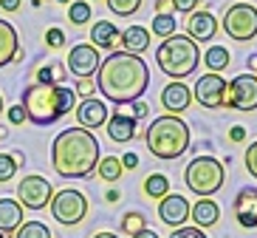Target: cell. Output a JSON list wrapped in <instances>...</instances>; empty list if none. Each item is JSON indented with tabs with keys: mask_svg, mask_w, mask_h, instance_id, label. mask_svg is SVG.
Listing matches in <instances>:
<instances>
[{
	"mask_svg": "<svg viewBox=\"0 0 257 238\" xmlns=\"http://www.w3.org/2000/svg\"><path fill=\"white\" fill-rule=\"evenodd\" d=\"M6 116H9V122H12V125H23V122H29V116H26L23 105H12V108L6 111Z\"/></svg>",
	"mask_w": 257,
	"mask_h": 238,
	"instance_id": "38",
	"label": "cell"
},
{
	"mask_svg": "<svg viewBox=\"0 0 257 238\" xmlns=\"http://www.w3.org/2000/svg\"><path fill=\"white\" fill-rule=\"evenodd\" d=\"M99 62H102L99 48H93L91 43H76V46L68 51L65 68H68L76 80H91L93 74L99 71Z\"/></svg>",
	"mask_w": 257,
	"mask_h": 238,
	"instance_id": "11",
	"label": "cell"
},
{
	"mask_svg": "<svg viewBox=\"0 0 257 238\" xmlns=\"http://www.w3.org/2000/svg\"><path fill=\"white\" fill-rule=\"evenodd\" d=\"M102 159L99 139L85 128H68L51 142V168L62 179H88Z\"/></svg>",
	"mask_w": 257,
	"mask_h": 238,
	"instance_id": "2",
	"label": "cell"
},
{
	"mask_svg": "<svg viewBox=\"0 0 257 238\" xmlns=\"http://www.w3.org/2000/svg\"><path fill=\"white\" fill-rule=\"evenodd\" d=\"M156 62H159L161 74L184 83V77L195 74L198 62H201V51H198V43H192L187 34H175V37L164 40L159 46Z\"/></svg>",
	"mask_w": 257,
	"mask_h": 238,
	"instance_id": "5",
	"label": "cell"
},
{
	"mask_svg": "<svg viewBox=\"0 0 257 238\" xmlns=\"http://www.w3.org/2000/svg\"><path fill=\"white\" fill-rule=\"evenodd\" d=\"M150 85V68L136 54L110 51L99 62L96 71V91L102 100H110L113 105H133L144 97Z\"/></svg>",
	"mask_w": 257,
	"mask_h": 238,
	"instance_id": "1",
	"label": "cell"
},
{
	"mask_svg": "<svg viewBox=\"0 0 257 238\" xmlns=\"http://www.w3.org/2000/svg\"><path fill=\"white\" fill-rule=\"evenodd\" d=\"M243 162H246V170H249L251 176L257 179V139L251 142L249 147H246V156H243Z\"/></svg>",
	"mask_w": 257,
	"mask_h": 238,
	"instance_id": "35",
	"label": "cell"
},
{
	"mask_svg": "<svg viewBox=\"0 0 257 238\" xmlns=\"http://www.w3.org/2000/svg\"><path fill=\"white\" fill-rule=\"evenodd\" d=\"M15 238H51V230L43 221H23L17 227Z\"/></svg>",
	"mask_w": 257,
	"mask_h": 238,
	"instance_id": "30",
	"label": "cell"
},
{
	"mask_svg": "<svg viewBox=\"0 0 257 238\" xmlns=\"http://www.w3.org/2000/svg\"><path fill=\"white\" fill-rule=\"evenodd\" d=\"M76 97L74 88L68 85H37L31 83L23 91V111L29 116V122L34 125H54L65 114L76 111Z\"/></svg>",
	"mask_w": 257,
	"mask_h": 238,
	"instance_id": "3",
	"label": "cell"
},
{
	"mask_svg": "<svg viewBox=\"0 0 257 238\" xmlns=\"http://www.w3.org/2000/svg\"><path fill=\"white\" fill-rule=\"evenodd\" d=\"M17 159L12 153H0V185H6V182H12L17 173Z\"/></svg>",
	"mask_w": 257,
	"mask_h": 238,
	"instance_id": "33",
	"label": "cell"
},
{
	"mask_svg": "<svg viewBox=\"0 0 257 238\" xmlns=\"http://www.w3.org/2000/svg\"><path fill=\"white\" fill-rule=\"evenodd\" d=\"M226 108L234 111H254L257 108V74H237L226 83Z\"/></svg>",
	"mask_w": 257,
	"mask_h": 238,
	"instance_id": "10",
	"label": "cell"
},
{
	"mask_svg": "<svg viewBox=\"0 0 257 238\" xmlns=\"http://www.w3.org/2000/svg\"><path fill=\"white\" fill-rule=\"evenodd\" d=\"M215 34H218V20H215V15L204 12V9H195L187 20V37L192 43H209Z\"/></svg>",
	"mask_w": 257,
	"mask_h": 238,
	"instance_id": "15",
	"label": "cell"
},
{
	"mask_svg": "<svg viewBox=\"0 0 257 238\" xmlns=\"http://www.w3.org/2000/svg\"><path fill=\"white\" fill-rule=\"evenodd\" d=\"M170 238H209V235H204V230H198V227H178V230L170 232Z\"/></svg>",
	"mask_w": 257,
	"mask_h": 238,
	"instance_id": "37",
	"label": "cell"
},
{
	"mask_svg": "<svg viewBox=\"0 0 257 238\" xmlns=\"http://www.w3.org/2000/svg\"><path fill=\"white\" fill-rule=\"evenodd\" d=\"M229 139H232V142H243V139H246V131H243L240 125H234L232 131H229Z\"/></svg>",
	"mask_w": 257,
	"mask_h": 238,
	"instance_id": "44",
	"label": "cell"
},
{
	"mask_svg": "<svg viewBox=\"0 0 257 238\" xmlns=\"http://www.w3.org/2000/svg\"><path fill=\"white\" fill-rule=\"evenodd\" d=\"M65 77H68V68H65V62H60V60H48L34 71L37 85H65Z\"/></svg>",
	"mask_w": 257,
	"mask_h": 238,
	"instance_id": "24",
	"label": "cell"
},
{
	"mask_svg": "<svg viewBox=\"0 0 257 238\" xmlns=\"http://www.w3.org/2000/svg\"><path fill=\"white\" fill-rule=\"evenodd\" d=\"M170 3H173V12H189L192 15L198 9V0H170Z\"/></svg>",
	"mask_w": 257,
	"mask_h": 238,
	"instance_id": "39",
	"label": "cell"
},
{
	"mask_svg": "<svg viewBox=\"0 0 257 238\" xmlns=\"http://www.w3.org/2000/svg\"><path fill=\"white\" fill-rule=\"evenodd\" d=\"M93 91H96V83H93V80H76V85H74V94H76V97L91 100Z\"/></svg>",
	"mask_w": 257,
	"mask_h": 238,
	"instance_id": "34",
	"label": "cell"
},
{
	"mask_svg": "<svg viewBox=\"0 0 257 238\" xmlns=\"http://www.w3.org/2000/svg\"><path fill=\"white\" fill-rule=\"evenodd\" d=\"M234 207V218L240 227H249L254 230L257 227V187H243L232 201Z\"/></svg>",
	"mask_w": 257,
	"mask_h": 238,
	"instance_id": "16",
	"label": "cell"
},
{
	"mask_svg": "<svg viewBox=\"0 0 257 238\" xmlns=\"http://www.w3.org/2000/svg\"><path fill=\"white\" fill-rule=\"evenodd\" d=\"M57 3H68V6H71V3H74V0H57Z\"/></svg>",
	"mask_w": 257,
	"mask_h": 238,
	"instance_id": "48",
	"label": "cell"
},
{
	"mask_svg": "<svg viewBox=\"0 0 257 238\" xmlns=\"http://www.w3.org/2000/svg\"><path fill=\"white\" fill-rule=\"evenodd\" d=\"M54 199V187L46 176H23V182L17 185V204L26 210H46Z\"/></svg>",
	"mask_w": 257,
	"mask_h": 238,
	"instance_id": "9",
	"label": "cell"
},
{
	"mask_svg": "<svg viewBox=\"0 0 257 238\" xmlns=\"http://www.w3.org/2000/svg\"><path fill=\"white\" fill-rule=\"evenodd\" d=\"M130 238H159V232H153V230H142V232H136V235H130Z\"/></svg>",
	"mask_w": 257,
	"mask_h": 238,
	"instance_id": "45",
	"label": "cell"
},
{
	"mask_svg": "<svg viewBox=\"0 0 257 238\" xmlns=\"http://www.w3.org/2000/svg\"><path fill=\"white\" fill-rule=\"evenodd\" d=\"M144 142H147V150L156 159L173 162L189 150V125L184 122L181 116H173V114L156 116L147 125Z\"/></svg>",
	"mask_w": 257,
	"mask_h": 238,
	"instance_id": "4",
	"label": "cell"
},
{
	"mask_svg": "<svg viewBox=\"0 0 257 238\" xmlns=\"http://www.w3.org/2000/svg\"><path fill=\"white\" fill-rule=\"evenodd\" d=\"M147 114H150V108H147V102H142V100H139V102H133V105H130V116H133L136 122H139V119H144Z\"/></svg>",
	"mask_w": 257,
	"mask_h": 238,
	"instance_id": "40",
	"label": "cell"
},
{
	"mask_svg": "<svg viewBox=\"0 0 257 238\" xmlns=\"http://www.w3.org/2000/svg\"><path fill=\"white\" fill-rule=\"evenodd\" d=\"M189 218L195 221L198 230H209V227H215L220 221V207L212 199H198L192 204V210H189Z\"/></svg>",
	"mask_w": 257,
	"mask_h": 238,
	"instance_id": "20",
	"label": "cell"
},
{
	"mask_svg": "<svg viewBox=\"0 0 257 238\" xmlns=\"http://www.w3.org/2000/svg\"><path fill=\"white\" fill-rule=\"evenodd\" d=\"M184 182L198 199H212L226 185V168L215 156H195L184 170Z\"/></svg>",
	"mask_w": 257,
	"mask_h": 238,
	"instance_id": "6",
	"label": "cell"
},
{
	"mask_svg": "<svg viewBox=\"0 0 257 238\" xmlns=\"http://www.w3.org/2000/svg\"><path fill=\"white\" fill-rule=\"evenodd\" d=\"M51 215L54 221H60L62 227H76L79 221H85V215H88V210H91V204H88V199H85L82 190H57L51 199Z\"/></svg>",
	"mask_w": 257,
	"mask_h": 238,
	"instance_id": "7",
	"label": "cell"
},
{
	"mask_svg": "<svg viewBox=\"0 0 257 238\" xmlns=\"http://www.w3.org/2000/svg\"><path fill=\"white\" fill-rule=\"evenodd\" d=\"M20 224H23V207L17 204V199H0V232L12 235Z\"/></svg>",
	"mask_w": 257,
	"mask_h": 238,
	"instance_id": "22",
	"label": "cell"
},
{
	"mask_svg": "<svg viewBox=\"0 0 257 238\" xmlns=\"http://www.w3.org/2000/svg\"><path fill=\"white\" fill-rule=\"evenodd\" d=\"M150 29H144V26H130V29L121 31V51L127 54H136V57H142L147 48H150Z\"/></svg>",
	"mask_w": 257,
	"mask_h": 238,
	"instance_id": "19",
	"label": "cell"
},
{
	"mask_svg": "<svg viewBox=\"0 0 257 238\" xmlns=\"http://www.w3.org/2000/svg\"><path fill=\"white\" fill-rule=\"evenodd\" d=\"M46 46L48 48H62L65 46V31L62 29H48L46 31Z\"/></svg>",
	"mask_w": 257,
	"mask_h": 238,
	"instance_id": "36",
	"label": "cell"
},
{
	"mask_svg": "<svg viewBox=\"0 0 257 238\" xmlns=\"http://www.w3.org/2000/svg\"><path fill=\"white\" fill-rule=\"evenodd\" d=\"M121 168L124 170H136L139 168V156L136 153H124L121 156Z\"/></svg>",
	"mask_w": 257,
	"mask_h": 238,
	"instance_id": "41",
	"label": "cell"
},
{
	"mask_svg": "<svg viewBox=\"0 0 257 238\" xmlns=\"http://www.w3.org/2000/svg\"><path fill=\"white\" fill-rule=\"evenodd\" d=\"M156 15H173V3L170 0H156Z\"/></svg>",
	"mask_w": 257,
	"mask_h": 238,
	"instance_id": "43",
	"label": "cell"
},
{
	"mask_svg": "<svg viewBox=\"0 0 257 238\" xmlns=\"http://www.w3.org/2000/svg\"><path fill=\"white\" fill-rule=\"evenodd\" d=\"M76 122H79V128H85V131H96V128H102V125H107V102L105 100H82L76 102Z\"/></svg>",
	"mask_w": 257,
	"mask_h": 238,
	"instance_id": "14",
	"label": "cell"
},
{
	"mask_svg": "<svg viewBox=\"0 0 257 238\" xmlns=\"http://www.w3.org/2000/svg\"><path fill=\"white\" fill-rule=\"evenodd\" d=\"M175 31H178V23H175V15H156L153 17V26H150V34L164 43V40L175 37Z\"/></svg>",
	"mask_w": 257,
	"mask_h": 238,
	"instance_id": "26",
	"label": "cell"
},
{
	"mask_svg": "<svg viewBox=\"0 0 257 238\" xmlns=\"http://www.w3.org/2000/svg\"><path fill=\"white\" fill-rule=\"evenodd\" d=\"M0 9L3 12H20L23 9V0H0Z\"/></svg>",
	"mask_w": 257,
	"mask_h": 238,
	"instance_id": "42",
	"label": "cell"
},
{
	"mask_svg": "<svg viewBox=\"0 0 257 238\" xmlns=\"http://www.w3.org/2000/svg\"><path fill=\"white\" fill-rule=\"evenodd\" d=\"M142 230H147V218H144V213H139V210L124 213V218H121V232L136 235V232H142Z\"/></svg>",
	"mask_w": 257,
	"mask_h": 238,
	"instance_id": "31",
	"label": "cell"
},
{
	"mask_svg": "<svg viewBox=\"0 0 257 238\" xmlns=\"http://www.w3.org/2000/svg\"><path fill=\"white\" fill-rule=\"evenodd\" d=\"M105 3L116 17H130L142 9V0H105Z\"/></svg>",
	"mask_w": 257,
	"mask_h": 238,
	"instance_id": "32",
	"label": "cell"
},
{
	"mask_svg": "<svg viewBox=\"0 0 257 238\" xmlns=\"http://www.w3.org/2000/svg\"><path fill=\"white\" fill-rule=\"evenodd\" d=\"M189 102H192V91H189L184 83L173 80V83L164 85V91H161V105H164L173 116L184 114V111L189 108Z\"/></svg>",
	"mask_w": 257,
	"mask_h": 238,
	"instance_id": "17",
	"label": "cell"
},
{
	"mask_svg": "<svg viewBox=\"0 0 257 238\" xmlns=\"http://www.w3.org/2000/svg\"><path fill=\"white\" fill-rule=\"evenodd\" d=\"M121 37V31L116 29L110 20H96L91 29V46L93 48H105V51H113L116 40Z\"/></svg>",
	"mask_w": 257,
	"mask_h": 238,
	"instance_id": "23",
	"label": "cell"
},
{
	"mask_svg": "<svg viewBox=\"0 0 257 238\" xmlns=\"http://www.w3.org/2000/svg\"><path fill=\"white\" fill-rule=\"evenodd\" d=\"M223 31L237 43H249L257 37V6L251 3H234L223 15Z\"/></svg>",
	"mask_w": 257,
	"mask_h": 238,
	"instance_id": "8",
	"label": "cell"
},
{
	"mask_svg": "<svg viewBox=\"0 0 257 238\" xmlns=\"http://www.w3.org/2000/svg\"><path fill=\"white\" fill-rule=\"evenodd\" d=\"M0 238H9V235H3V232H0Z\"/></svg>",
	"mask_w": 257,
	"mask_h": 238,
	"instance_id": "50",
	"label": "cell"
},
{
	"mask_svg": "<svg viewBox=\"0 0 257 238\" xmlns=\"http://www.w3.org/2000/svg\"><path fill=\"white\" fill-rule=\"evenodd\" d=\"M144 193L150 196V199L161 201L170 193V179L164 176V173H150V176L144 179Z\"/></svg>",
	"mask_w": 257,
	"mask_h": 238,
	"instance_id": "28",
	"label": "cell"
},
{
	"mask_svg": "<svg viewBox=\"0 0 257 238\" xmlns=\"http://www.w3.org/2000/svg\"><path fill=\"white\" fill-rule=\"evenodd\" d=\"M93 238H119V235H113V232H96Z\"/></svg>",
	"mask_w": 257,
	"mask_h": 238,
	"instance_id": "47",
	"label": "cell"
},
{
	"mask_svg": "<svg viewBox=\"0 0 257 238\" xmlns=\"http://www.w3.org/2000/svg\"><path fill=\"white\" fill-rule=\"evenodd\" d=\"M107 136L113 139V142H119V145H127L130 139L136 136V119L127 114H113L107 116Z\"/></svg>",
	"mask_w": 257,
	"mask_h": 238,
	"instance_id": "21",
	"label": "cell"
},
{
	"mask_svg": "<svg viewBox=\"0 0 257 238\" xmlns=\"http://www.w3.org/2000/svg\"><path fill=\"white\" fill-rule=\"evenodd\" d=\"M91 3L88 0H74L68 6V20L71 26H85V23H91Z\"/></svg>",
	"mask_w": 257,
	"mask_h": 238,
	"instance_id": "29",
	"label": "cell"
},
{
	"mask_svg": "<svg viewBox=\"0 0 257 238\" xmlns=\"http://www.w3.org/2000/svg\"><path fill=\"white\" fill-rule=\"evenodd\" d=\"M229 62H232V57H229L226 46H212L209 51H204V65L209 68V74H220Z\"/></svg>",
	"mask_w": 257,
	"mask_h": 238,
	"instance_id": "25",
	"label": "cell"
},
{
	"mask_svg": "<svg viewBox=\"0 0 257 238\" xmlns=\"http://www.w3.org/2000/svg\"><path fill=\"white\" fill-rule=\"evenodd\" d=\"M3 108H6V105H3V97H0V114H3Z\"/></svg>",
	"mask_w": 257,
	"mask_h": 238,
	"instance_id": "49",
	"label": "cell"
},
{
	"mask_svg": "<svg viewBox=\"0 0 257 238\" xmlns=\"http://www.w3.org/2000/svg\"><path fill=\"white\" fill-rule=\"evenodd\" d=\"M192 100L201 102L209 111L223 108V100H226V80L220 77V74H204V77H198L195 88H192Z\"/></svg>",
	"mask_w": 257,
	"mask_h": 238,
	"instance_id": "12",
	"label": "cell"
},
{
	"mask_svg": "<svg viewBox=\"0 0 257 238\" xmlns=\"http://www.w3.org/2000/svg\"><path fill=\"white\" fill-rule=\"evenodd\" d=\"M189 210H192V204L184 199L181 193H167L164 199L159 201V218H161L164 224H170L173 230H178V227H187Z\"/></svg>",
	"mask_w": 257,
	"mask_h": 238,
	"instance_id": "13",
	"label": "cell"
},
{
	"mask_svg": "<svg viewBox=\"0 0 257 238\" xmlns=\"http://www.w3.org/2000/svg\"><path fill=\"white\" fill-rule=\"evenodd\" d=\"M105 199H107V201H119V193H116V190H107Z\"/></svg>",
	"mask_w": 257,
	"mask_h": 238,
	"instance_id": "46",
	"label": "cell"
},
{
	"mask_svg": "<svg viewBox=\"0 0 257 238\" xmlns=\"http://www.w3.org/2000/svg\"><path fill=\"white\" fill-rule=\"evenodd\" d=\"M96 173H99V179H105V182H119L121 179V173H124V168H121V159H116V156H102L99 159V165H96Z\"/></svg>",
	"mask_w": 257,
	"mask_h": 238,
	"instance_id": "27",
	"label": "cell"
},
{
	"mask_svg": "<svg viewBox=\"0 0 257 238\" xmlns=\"http://www.w3.org/2000/svg\"><path fill=\"white\" fill-rule=\"evenodd\" d=\"M88 3H96V0H88Z\"/></svg>",
	"mask_w": 257,
	"mask_h": 238,
	"instance_id": "51",
	"label": "cell"
},
{
	"mask_svg": "<svg viewBox=\"0 0 257 238\" xmlns=\"http://www.w3.org/2000/svg\"><path fill=\"white\" fill-rule=\"evenodd\" d=\"M20 60V37L9 20H0V68Z\"/></svg>",
	"mask_w": 257,
	"mask_h": 238,
	"instance_id": "18",
	"label": "cell"
}]
</instances>
